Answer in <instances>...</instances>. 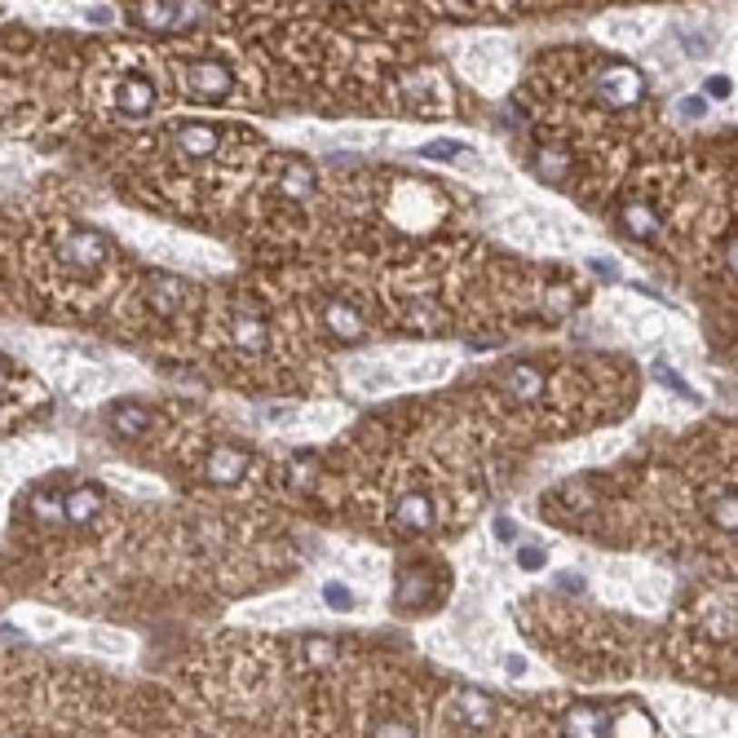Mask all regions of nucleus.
Returning a JSON list of instances; mask_svg holds the SVG:
<instances>
[{"label":"nucleus","instance_id":"nucleus-18","mask_svg":"<svg viewBox=\"0 0 738 738\" xmlns=\"http://www.w3.org/2000/svg\"><path fill=\"white\" fill-rule=\"evenodd\" d=\"M231 340H235L239 349H248V354H252V349H261V345H266V332H261V323H257V319L239 314L235 328H231Z\"/></svg>","mask_w":738,"mask_h":738},{"label":"nucleus","instance_id":"nucleus-21","mask_svg":"<svg viewBox=\"0 0 738 738\" xmlns=\"http://www.w3.org/2000/svg\"><path fill=\"white\" fill-rule=\"evenodd\" d=\"M425 597H429V584H425L420 575L403 579V584H399V593H394V602L403 605V610H420V605H425Z\"/></svg>","mask_w":738,"mask_h":738},{"label":"nucleus","instance_id":"nucleus-24","mask_svg":"<svg viewBox=\"0 0 738 738\" xmlns=\"http://www.w3.org/2000/svg\"><path fill=\"white\" fill-rule=\"evenodd\" d=\"M323 602L332 605V610H340V615H345V610H354V593H349V588H345L340 579H328V584H323Z\"/></svg>","mask_w":738,"mask_h":738},{"label":"nucleus","instance_id":"nucleus-15","mask_svg":"<svg viewBox=\"0 0 738 738\" xmlns=\"http://www.w3.org/2000/svg\"><path fill=\"white\" fill-rule=\"evenodd\" d=\"M619 221H624V231H628L633 239H654L659 235V212H654V208L628 203V208L619 212Z\"/></svg>","mask_w":738,"mask_h":738},{"label":"nucleus","instance_id":"nucleus-4","mask_svg":"<svg viewBox=\"0 0 738 738\" xmlns=\"http://www.w3.org/2000/svg\"><path fill=\"white\" fill-rule=\"evenodd\" d=\"M58 257H63V266L89 274V270H98L102 261H106V239H102L98 231H75V235L63 243Z\"/></svg>","mask_w":738,"mask_h":738},{"label":"nucleus","instance_id":"nucleus-20","mask_svg":"<svg viewBox=\"0 0 738 738\" xmlns=\"http://www.w3.org/2000/svg\"><path fill=\"white\" fill-rule=\"evenodd\" d=\"M32 513L40 522H67V496H54V491H40L32 500Z\"/></svg>","mask_w":738,"mask_h":738},{"label":"nucleus","instance_id":"nucleus-17","mask_svg":"<svg viewBox=\"0 0 738 738\" xmlns=\"http://www.w3.org/2000/svg\"><path fill=\"white\" fill-rule=\"evenodd\" d=\"M310 186H314V168L305 164V160H292V164L283 168V191H288V195L305 200V195H310Z\"/></svg>","mask_w":738,"mask_h":738},{"label":"nucleus","instance_id":"nucleus-30","mask_svg":"<svg viewBox=\"0 0 738 738\" xmlns=\"http://www.w3.org/2000/svg\"><path fill=\"white\" fill-rule=\"evenodd\" d=\"M562 172H566V164H562L557 155H544V160H539V177H548V182H557Z\"/></svg>","mask_w":738,"mask_h":738},{"label":"nucleus","instance_id":"nucleus-10","mask_svg":"<svg viewBox=\"0 0 738 738\" xmlns=\"http://www.w3.org/2000/svg\"><path fill=\"white\" fill-rule=\"evenodd\" d=\"M394 522L403 531H429L434 526V500L429 496H403L394 508Z\"/></svg>","mask_w":738,"mask_h":738},{"label":"nucleus","instance_id":"nucleus-29","mask_svg":"<svg viewBox=\"0 0 738 738\" xmlns=\"http://www.w3.org/2000/svg\"><path fill=\"white\" fill-rule=\"evenodd\" d=\"M491 531H496V539H500V544H513V539H517V522H513V517H496V526H491Z\"/></svg>","mask_w":738,"mask_h":738},{"label":"nucleus","instance_id":"nucleus-36","mask_svg":"<svg viewBox=\"0 0 738 738\" xmlns=\"http://www.w3.org/2000/svg\"><path fill=\"white\" fill-rule=\"evenodd\" d=\"M725 257H730V266H734V270H738V235H734V239H730V243H725Z\"/></svg>","mask_w":738,"mask_h":738},{"label":"nucleus","instance_id":"nucleus-7","mask_svg":"<svg viewBox=\"0 0 738 738\" xmlns=\"http://www.w3.org/2000/svg\"><path fill=\"white\" fill-rule=\"evenodd\" d=\"M562 730H566V738H605L610 734V721H605V712L579 704L562 716Z\"/></svg>","mask_w":738,"mask_h":738},{"label":"nucleus","instance_id":"nucleus-12","mask_svg":"<svg viewBox=\"0 0 738 738\" xmlns=\"http://www.w3.org/2000/svg\"><path fill=\"white\" fill-rule=\"evenodd\" d=\"M106 420H111V429H115L120 438H137V434L151 429V411L137 407V403H115L111 411H106Z\"/></svg>","mask_w":738,"mask_h":738},{"label":"nucleus","instance_id":"nucleus-16","mask_svg":"<svg viewBox=\"0 0 738 738\" xmlns=\"http://www.w3.org/2000/svg\"><path fill=\"white\" fill-rule=\"evenodd\" d=\"M465 142H456V137H438V142H425L420 146V155L425 160H442V164H465Z\"/></svg>","mask_w":738,"mask_h":738},{"label":"nucleus","instance_id":"nucleus-33","mask_svg":"<svg viewBox=\"0 0 738 738\" xmlns=\"http://www.w3.org/2000/svg\"><path fill=\"white\" fill-rule=\"evenodd\" d=\"M557 584H562L566 593H579V588H584V575H579V571H562V575H557Z\"/></svg>","mask_w":738,"mask_h":738},{"label":"nucleus","instance_id":"nucleus-35","mask_svg":"<svg viewBox=\"0 0 738 738\" xmlns=\"http://www.w3.org/2000/svg\"><path fill=\"white\" fill-rule=\"evenodd\" d=\"M504 668H508V672H526V659H522V654H508V659H504Z\"/></svg>","mask_w":738,"mask_h":738},{"label":"nucleus","instance_id":"nucleus-27","mask_svg":"<svg viewBox=\"0 0 738 738\" xmlns=\"http://www.w3.org/2000/svg\"><path fill=\"white\" fill-rule=\"evenodd\" d=\"M704 93L707 98H730V75H707Z\"/></svg>","mask_w":738,"mask_h":738},{"label":"nucleus","instance_id":"nucleus-23","mask_svg":"<svg viewBox=\"0 0 738 738\" xmlns=\"http://www.w3.org/2000/svg\"><path fill=\"white\" fill-rule=\"evenodd\" d=\"M605 32L615 40H637L645 35V18H605Z\"/></svg>","mask_w":738,"mask_h":738},{"label":"nucleus","instance_id":"nucleus-8","mask_svg":"<svg viewBox=\"0 0 738 738\" xmlns=\"http://www.w3.org/2000/svg\"><path fill=\"white\" fill-rule=\"evenodd\" d=\"M172 137H177V151H182V155H195V160H208V155L221 146V133H217L212 124H200V120H195V124H182Z\"/></svg>","mask_w":738,"mask_h":738},{"label":"nucleus","instance_id":"nucleus-28","mask_svg":"<svg viewBox=\"0 0 738 738\" xmlns=\"http://www.w3.org/2000/svg\"><path fill=\"white\" fill-rule=\"evenodd\" d=\"M305 654H310V664H319V668H323V664H332V645H328V641H310V650H305Z\"/></svg>","mask_w":738,"mask_h":738},{"label":"nucleus","instance_id":"nucleus-32","mask_svg":"<svg viewBox=\"0 0 738 738\" xmlns=\"http://www.w3.org/2000/svg\"><path fill=\"white\" fill-rule=\"evenodd\" d=\"M676 115H685V120H699V115H704V102H699V98H681V102H676Z\"/></svg>","mask_w":738,"mask_h":738},{"label":"nucleus","instance_id":"nucleus-25","mask_svg":"<svg viewBox=\"0 0 738 738\" xmlns=\"http://www.w3.org/2000/svg\"><path fill=\"white\" fill-rule=\"evenodd\" d=\"M654 376H659V380L668 385L672 394H681V399H690V403H699V394H694V389H690V385H685V380H681L676 371H668V368H664V363H654Z\"/></svg>","mask_w":738,"mask_h":738},{"label":"nucleus","instance_id":"nucleus-9","mask_svg":"<svg viewBox=\"0 0 738 738\" xmlns=\"http://www.w3.org/2000/svg\"><path fill=\"white\" fill-rule=\"evenodd\" d=\"M102 504H106V491H102V487H93V482L75 487V491H67V522H75V526L93 522L102 513Z\"/></svg>","mask_w":738,"mask_h":738},{"label":"nucleus","instance_id":"nucleus-2","mask_svg":"<svg viewBox=\"0 0 738 738\" xmlns=\"http://www.w3.org/2000/svg\"><path fill=\"white\" fill-rule=\"evenodd\" d=\"M182 89L191 98H226L231 93V71L212 58H195L182 67Z\"/></svg>","mask_w":738,"mask_h":738},{"label":"nucleus","instance_id":"nucleus-19","mask_svg":"<svg viewBox=\"0 0 738 738\" xmlns=\"http://www.w3.org/2000/svg\"><path fill=\"white\" fill-rule=\"evenodd\" d=\"M460 712H465V721H469V725H477V730H482V725H491V699H487V694H477V690H465V694H460Z\"/></svg>","mask_w":738,"mask_h":738},{"label":"nucleus","instance_id":"nucleus-34","mask_svg":"<svg viewBox=\"0 0 738 738\" xmlns=\"http://www.w3.org/2000/svg\"><path fill=\"white\" fill-rule=\"evenodd\" d=\"M84 18H89V23H111V9H106V5H93Z\"/></svg>","mask_w":738,"mask_h":738},{"label":"nucleus","instance_id":"nucleus-6","mask_svg":"<svg viewBox=\"0 0 738 738\" xmlns=\"http://www.w3.org/2000/svg\"><path fill=\"white\" fill-rule=\"evenodd\" d=\"M203 469H208V477H212V482L231 487V482H239L243 473L252 469V456H248V451H235V447H221V451H212V456H208V465H203Z\"/></svg>","mask_w":738,"mask_h":738},{"label":"nucleus","instance_id":"nucleus-13","mask_svg":"<svg viewBox=\"0 0 738 738\" xmlns=\"http://www.w3.org/2000/svg\"><path fill=\"white\" fill-rule=\"evenodd\" d=\"M504 389H508L513 399L531 403V399H539V394H544V376H539L536 368H526V363H517V368L504 376Z\"/></svg>","mask_w":738,"mask_h":738},{"label":"nucleus","instance_id":"nucleus-1","mask_svg":"<svg viewBox=\"0 0 738 738\" xmlns=\"http://www.w3.org/2000/svg\"><path fill=\"white\" fill-rule=\"evenodd\" d=\"M203 5H182V0H160V5H133V23L146 32H177L186 23H195Z\"/></svg>","mask_w":738,"mask_h":738},{"label":"nucleus","instance_id":"nucleus-11","mask_svg":"<svg viewBox=\"0 0 738 738\" xmlns=\"http://www.w3.org/2000/svg\"><path fill=\"white\" fill-rule=\"evenodd\" d=\"M323 319H328V328H332L336 340H359V336H363V314H359L349 301H328Z\"/></svg>","mask_w":738,"mask_h":738},{"label":"nucleus","instance_id":"nucleus-14","mask_svg":"<svg viewBox=\"0 0 738 738\" xmlns=\"http://www.w3.org/2000/svg\"><path fill=\"white\" fill-rule=\"evenodd\" d=\"M182 301H186V283H182V279H168V274H155V279H151V305H155L160 314H172Z\"/></svg>","mask_w":738,"mask_h":738},{"label":"nucleus","instance_id":"nucleus-5","mask_svg":"<svg viewBox=\"0 0 738 738\" xmlns=\"http://www.w3.org/2000/svg\"><path fill=\"white\" fill-rule=\"evenodd\" d=\"M151 106H155V84L151 80H142V75H129L120 89H115V111L120 115H151Z\"/></svg>","mask_w":738,"mask_h":738},{"label":"nucleus","instance_id":"nucleus-22","mask_svg":"<svg viewBox=\"0 0 738 738\" xmlns=\"http://www.w3.org/2000/svg\"><path fill=\"white\" fill-rule=\"evenodd\" d=\"M712 517H716L721 531H738V496H721L712 504Z\"/></svg>","mask_w":738,"mask_h":738},{"label":"nucleus","instance_id":"nucleus-26","mask_svg":"<svg viewBox=\"0 0 738 738\" xmlns=\"http://www.w3.org/2000/svg\"><path fill=\"white\" fill-rule=\"evenodd\" d=\"M544 562H548V553H544L539 544H526V548H517V566H522V571H539Z\"/></svg>","mask_w":738,"mask_h":738},{"label":"nucleus","instance_id":"nucleus-31","mask_svg":"<svg viewBox=\"0 0 738 738\" xmlns=\"http://www.w3.org/2000/svg\"><path fill=\"white\" fill-rule=\"evenodd\" d=\"M371 738H411V730L399 725V721H385V725H376V734Z\"/></svg>","mask_w":738,"mask_h":738},{"label":"nucleus","instance_id":"nucleus-3","mask_svg":"<svg viewBox=\"0 0 738 738\" xmlns=\"http://www.w3.org/2000/svg\"><path fill=\"white\" fill-rule=\"evenodd\" d=\"M597 93H602V102L605 106H637L641 102V93H645V80H641V71H633V67H610V71H602V80H597Z\"/></svg>","mask_w":738,"mask_h":738}]
</instances>
